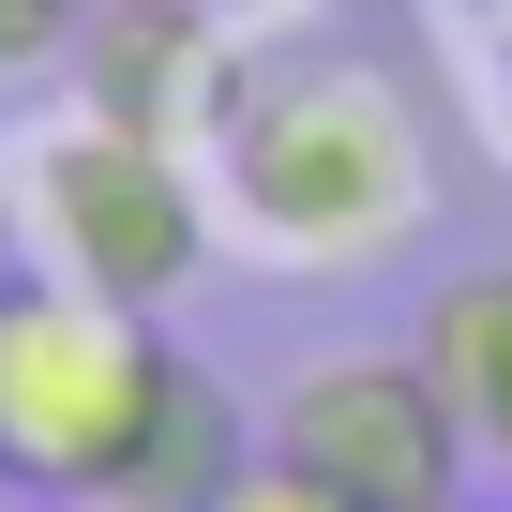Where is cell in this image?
<instances>
[{"label":"cell","mask_w":512,"mask_h":512,"mask_svg":"<svg viewBox=\"0 0 512 512\" xmlns=\"http://www.w3.org/2000/svg\"><path fill=\"white\" fill-rule=\"evenodd\" d=\"M272 452L362 512H467V482H482V437L422 347H317L272 392Z\"/></svg>","instance_id":"4"},{"label":"cell","mask_w":512,"mask_h":512,"mask_svg":"<svg viewBox=\"0 0 512 512\" xmlns=\"http://www.w3.org/2000/svg\"><path fill=\"white\" fill-rule=\"evenodd\" d=\"M211 166V226L256 272H362L437 211V121L422 76L332 16H256L241 76L196 136Z\"/></svg>","instance_id":"1"},{"label":"cell","mask_w":512,"mask_h":512,"mask_svg":"<svg viewBox=\"0 0 512 512\" xmlns=\"http://www.w3.org/2000/svg\"><path fill=\"white\" fill-rule=\"evenodd\" d=\"M226 512H362V497H332L317 467H287V452H256L241 482H226Z\"/></svg>","instance_id":"9"},{"label":"cell","mask_w":512,"mask_h":512,"mask_svg":"<svg viewBox=\"0 0 512 512\" xmlns=\"http://www.w3.org/2000/svg\"><path fill=\"white\" fill-rule=\"evenodd\" d=\"M422 362L452 377V407H467L482 467H512V256H482V272H437V302H422Z\"/></svg>","instance_id":"7"},{"label":"cell","mask_w":512,"mask_h":512,"mask_svg":"<svg viewBox=\"0 0 512 512\" xmlns=\"http://www.w3.org/2000/svg\"><path fill=\"white\" fill-rule=\"evenodd\" d=\"M467 512H482V497H467Z\"/></svg>","instance_id":"11"},{"label":"cell","mask_w":512,"mask_h":512,"mask_svg":"<svg viewBox=\"0 0 512 512\" xmlns=\"http://www.w3.org/2000/svg\"><path fill=\"white\" fill-rule=\"evenodd\" d=\"M241 31H256V0H106V16L76 31V106L106 121H151V136H211L226 76H241Z\"/></svg>","instance_id":"5"},{"label":"cell","mask_w":512,"mask_h":512,"mask_svg":"<svg viewBox=\"0 0 512 512\" xmlns=\"http://www.w3.org/2000/svg\"><path fill=\"white\" fill-rule=\"evenodd\" d=\"M76 16H106V0H76Z\"/></svg>","instance_id":"10"},{"label":"cell","mask_w":512,"mask_h":512,"mask_svg":"<svg viewBox=\"0 0 512 512\" xmlns=\"http://www.w3.org/2000/svg\"><path fill=\"white\" fill-rule=\"evenodd\" d=\"M166 332L76 272H31V256H0V482H31L61 512H91V482L121 467V437L151 422L166 392Z\"/></svg>","instance_id":"3"},{"label":"cell","mask_w":512,"mask_h":512,"mask_svg":"<svg viewBox=\"0 0 512 512\" xmlns=\"http://www.w3.org/2000/svg\"><path fill=\"white\" fill-rule=\"evenodd\" d=\"M76 0H0V91H46V76H76Z\"/></svg>","instance_id":"8"},{"label":"cell","mask_w":512,"mask_h":512,"mask_svg":"<svg viewBox=\"0 0 512 512\" xmlns=\"http://www.w3.org/2000/svg\"><path fill=\"white\" fill-rule=\"evenodd\" d=\"M0 226H16L31 272H76L136 317H166L196 287V256H226L211 226V166L151 121H106V106H61L0 151Z\"/></svg>","instance_id":"2"},{"label":"cell","mask_w":512,"mask_h":512,"mask_svg":"<svg viewBox=\"0 0 512 512\" xmlns=\"http://www.w3.org/2000/svg\"><path fill=\"white\" fill-rule=\"evenodd\" d=\"M272 452V422H256L211 362H166V392H151V422L121 437V467L91 482V512H226V482Z\"/></svg>","instance_id":"6"}]
</instances>
